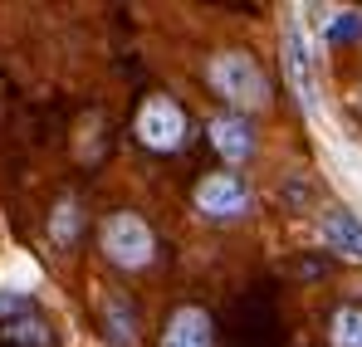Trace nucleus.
Listing matches in <instances>:
<instances>
[{
	"mask_svg": "<svg viewBox=\"0 0 362 347\" xmlns=\"http://www.w3.org/2000/svg\"><path fill=\"white\" fill-rule=\"evenodd\" d=\"M211 83H216V93H221L226 103H235V108H259V103H269V83H264L259 64L250 54H216L211 59Z\"/></svg>",
	"mask_w": 362,
	"mask_h": 347,
	"instance_id": "1",
	"label": "nucleus"
},
{
	"mask_svg": "<svg viewBox=\"0 0 362 347\" xmlns=\"http://www.w3.org/2000/svg\"><path fill=\"white\" fill-rule=\"evenodd\" d=\"M103 254L118 264V269H142L152 259V230L142 225V216H113L103 225Z\"/></svg>",
	"mask_w": 362,
	"mask_h": 347,
	"instance_id": "2",
	"label": "nucleus"
},
{
	"mask_svg": "<svg viewBox=\"0 0 362 347\" xmlns=\"http://www.w3.org/2000/svg\"><path fill=\"white\" fill-rule=\"evenodd\" d=\"M137 137H142V147H152V152H177L181 142H186V113H181L172 98H147L142 103V113H137Z\"/></svg>",
	"mask_w": 362,
	"mask_h": 347,
	"instance_id": "3",
	"label": "nucleus"
},
{
	"mask_svg": "<svg viewBox=\"0 0 362 347\" xmlns=\"http://www.w3.org/2000/svg\"><path fill=\"white\" fill-rule=\"evenodd\" d=\"M196 206H201L206 216H216V220H230V216H245V211H250V191H245V181L216 172V176H206V181L196 186Z\"/></svg>",
	"mask_w": 362,
	"mask_h": 347,
	"instance_id": "4",
	"label": "nucleus"
},
{
	"mask_svg": "<svg viewBox=\"0 0 362 347\" xmlns=\"http://www.w3.org/2000/svg\"><path fill=\"white\" fill-rule=\"evenodd\" d=\"M318 235H323L328 249H338V254H348V259H362V220L353 211H323Z\"/></svg>",
	"mask_w": 362,
	"mask_h": 347,
	"instance_id": "5",
	"label": "nucleus"
},
{
	"mask_svg": "<svg viewBox=\"0 0 362 347\" xmlns=\"http://www.w3.org/2000/svg\"><path fill=\"white\" fill-rule=\"evenodd\" d=\"M216 333H211V318L206 308H177L167 333H162V347H211Z\"/></svg>",
	"mask_w": 362,
	"mask_h": 347,
	"instance_id": "6",
	"label": "nucleus"
},
{
	"mask_svg": "<svg viewBox=\"0 0 362 347\" xmlns=\"http://www.w3.org/2000/svg\"><path fill=\"white\" fill-rule=\"evenodd\" d=\"M211 142H216V152L221 157H230V162H245L250 152H255V127L235 113H221L211 117Z\"/></svg>",
	"mask_w": 362,
	"mask_h": 347,
	"instance_id": "7",
	"label": "nucleus"
},
{
	"mask_svg": "<svg viewBox=\"0 0 362 347\" xmlns=\"http://www.w3.org/2000/svg\"><path fill=\"white\" fill-rule=\"evenodd\" d=\"M284 64H289V78H294L299 103H303V108H313V59H308V45H303L299 25L284 30Z\"/></svg>",
	"mask_w": 362,
	"mask_h": 347,
	"instance_id": "8",
	"label": "nucleus"
},
{
	"mask_svg": "<svg viewBox=\"0 0 362 347\" xmlns=\"http://www.w3.org/2000/svg\"><path fill=\"white\" fill-rule=\"evenodd\" d=\"M333 347H362V308L333 313Z\"/></svg>",
	"mask_w": 362,
	"mask_h": 347,
	"instance_id": "9",
	"label": "nucleus"
},
{
	"mask_svg": "<svg viewBox=\"0 0 362 347\" xmlns=\"http://www.w3.org/2000/svg\"><path fill=\"white\" fill-rule=\"evenodd\" d=\"M108 328H113V343L118 347H132V313L122 308V298L108 303Z\"/></svg>",
	"mask_w": 362,
	"mask_h": 347,
	"instance_id": "10",
	"label": "nucleus"
},
{
	"mask_svg": "<svg viewBox=\"0 0 362 347\" xmlns=\"http://www.w3.org/2000/svg\"><path fill=\"white\" fill-rule=\"evenodd\" d=\"M358 35H362V15H353V10L333 15V25L323 30V40H358Z\"/></svg>",
	"mask_w": 362,
	"mask_h": 347,
	"instance_id": "11",
	"label": "nucleus"
},
{
	"mask_svg": "<svg viewBox=\"0 0 362 347\" xmlns=\"http://www.w3.org/2000/svg\"><path fill=\"white\" fill-rule=\"evenodd\" d=\"M10 338H15V343H30V347H45V328H35V323H20V328H10Z\"/></svg>",
	"mask_w": 362,
	"mask_h": 347,
	"instance_id": "12",
	"label": "nucleus"
},
{
	"mask_svg": "<svg viewBox=\"0 0 362 347\" xmlns=\"http://www.w3.org/2000/svg\"><path fill=\"white\" fill-rule=\"evenodd\" d=\"M25 308V293H10V289H0V313H20Z\"/></svg>",
	"mask_w": 362,
	"mask_h": 347,
	"instance_id": "13",
	"label": "nucleus"
},
{
	"mask_svg": "<svg viewBox=\"0 0 362 347\" xmlns=\"http://www.w3.org/2000/svg\"><path fill=\"white\" fill-rule=\"evenodd\" d=\"M54 230H59V240H64V235H74V206H64V211H59V220H54Z\"/></svg>",
	"mask_w": 362,
	"mask_h": 347,
	"instance_id": "14",
	"label": "nucleus"
}]
</instances>
